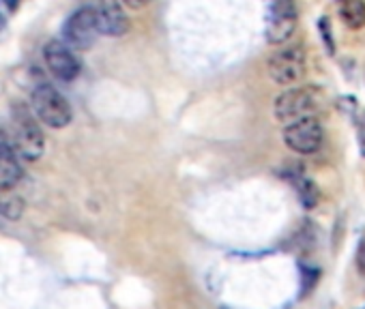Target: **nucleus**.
Returning <instances> with one entry per match:
<instances>
[{
	"instance_id": "obj_12",
	"label": "nucleus",
	"mask_w": 365,
	"mask_h": 309,
	"mask_svg": "<svg viewBox=\"0 0 365 309\" xmlns=\"http://www.w3.org/2000/svg\"><path fill=\"white\" fill-rule=\"evenodd\" d=\"M286 179L292 183V187H294V192H297V196H299V200H301V204L305 209H314L318 204L320 192H318L316 183L309 177H305L303 170H297L294 174L290 172V174H286Z\"/></svg>"
},
{
	"instance_id": "obj_2",
	"label": "nucleus",
	"mask_w": 365,
	"mask_h": 309,
	"mask_svg": "<svg viewBox=\"0 0 365 309\" xmlns=\"http://www.w3.org/2000/svg\"><path fill=\"white\" fill-rule=\"evenodd\" d=\"M322 108V93L316 86H292L286 88L273 103V116L275 120L290 125L294 120L316 116V112Z\"/></svg>"
},
{
	"instance_id": "obj_16",
	"label": "nucleus",
	"mask_w": 365,
	"mask_h": 309,
	"mask_svg": "<svg viewBox=\"0 0 365 309\" xmlns=\"http://www.w3.org/2000/svg\"><path fill=\"white\" fill-rule=\"evenodd\" d=\"M354 262H356V271L365 277V236L359 241V247H356V258H354Z\"/></svg>"
},
{
	"instance_id": "obj_13",
	"label": "nucleus",
	"mask_w": 365,
	"mask_h": 309,
	"mask_svg": "<svg viewBox=\"0 0 365 309\" xmlns=\"http://www.w3.org/2000/svg\"><path fill=\"white\" fill-rule=\"evenodd\" d=\"M24 202L18 196H3L0 198V217L3 219H18L22 215Z\"/></svg>"
},
{
	"instance_id": "obj_5",
	"label": "nucleus",
	"mask_w": 365,
	"mask_h": 309,
	"mask_svg": "<svg viewBox=\"0 0 365 309\" xmlns=\"http://www.w3.org/2000/svg\"><path fill=\"white\" fill-rule=\"evenodd\" d=\"M307 71V56L301 46H288L273 52L267 61V73L277 86H297Z\"/></svg>"
},
{
	"instance_id": "obj_6",
	"label": "nucleus",
	"mask_w": 365,
	"mask_h": 309,
	"mask_svg": "<svg viewBox=\"0 0 365 309\" xmlns=\"http://www.w3.org/2000/svg\"><path fill=\"white\" fill-rule=\"evenodd\" d=\"M61 41L67 43L71 50H88L95 46L99 31H97V22H95V11L93 5H84L78 7L63 24L61 28Z\"/></svg>"
},
{
	"instance_id": "obj_17",
	"label": "nucleus",
	"mask_w": 365,
	"mask_h": 309,
	"mask_svg": "<svg viewBox=\"0 0 365 309\" xmlns=\"http://www.w3.org/2000/svg\"><path fill=\"white\" fill-rule=\"evenodd\" d=\"M20 3H22V0H0V16H3V18L11 16L20 7Z\"/></svg>"
},
{
	"instance_id": "obj_9",
	"label": "nucleus",
	"mask_w": 365,
	"mask_h": 309,
	"mask_svg": "<svg viewBox=\"0 0 365 309\" xmlns=\"http://www.w3.org/2000/svg\"><path fill=\"white\" fill-rule=\"evenodd\" d=\"M95 22L99 35L106 37H123L129 31V18L123 9L120 0H97L93 5Z\"/></svg>"
},
{
	"instance_id": "obj_10",
	"label": "nucleus",
	"mask_w": 365,
	"mask_h": 309,
	"mask_svg": "<svg viewBox=\"0 0 365 309\" xmlns=\"http://www.w3.org/2000/svg\"><path fill=\"white\" fill-rule=\"evenodd\" d=\"M24 177L20 157L16 150L3 140L0 142V192H9L14 189Z\"/></svg>"
},
{
	"instance_id": "obj_14",
	"label": "nucleus",
	"mask_w": 365,
	"mask_h": 309,
	"mask_svg": "<svg viewBox=\"0 0 365 309\" xmlns=\"http://www.w3.org/2000/svg\"><path fill=\"white\" fill-rule=\"evenodd\" d=\"M318 31H320V35L324 39V46H327L329 54H335V43H333V35H331V22H329L327 16H322L318 20Z\"/></svg>"
},
{
	"instance_id": "obj_1",
	"label": "nucleus",
	"mask_w": 365,
	"mask_h": 309,
	"mask_svg": "<svg viewBox=\"0 0 365 309\" xmlns=\"http://www.w3.org/2000/svg\"><path fill=\"white\" fill-rule=\"evenodd\" d=\"M5 142L24 162H37L43 157V152H46V135H43L35 114L29 112L26 108L14 110L9 140H5Z\"/></svg>"
},
{
	"instance_id": "obj_18",
	"label": "nucleus",
	"mask_w": 365,
	"mask_h": 309,
	"mask_svg": "<svg viewBox=\"0 0 365 309\" xmlns=\"http://www.w3.org/2000/svg\"><path fill=\"white\" fill-rule=\"evenodd\" d=\"M123 5H127L129 9H144L146 5H150V0H120Z\"/></svg>"
},
{
	"instance_id": "obj_8",
	"label": "nucleus",
	"mask_w": 365,
	"mask_h": 309,
	"mask_svg": "<svg viewBox=\"0 0 365 309\" xmlns=\"http://www.w3.org/2000/svg\"><path fill=\"white\" fill-rule=\"evenodd\" d=\"M43 63L48 67V71L52 73V78L58 80V82H73L82 71L80 56L76 54V50H71L61 39H52V41L46 43Z\"/></svg>"
},
{
	"instance_id": "obj_19",
	"label": "nucleus",
	"mask_w": 365,
	"mask_h": 309,
	"mask_svg": "<svg viewBox=\"0 0 365 309\" xmlns=\"http://www.w3.org/2000/svg\"><path fill=\"white\" fill-rule=\"evenodd\" d=\"M359 309H365V305H363V307H359Z\"/></svg>"
},
{
	"instance_id": "obj_7",
	"label": "nucleus",
	"mask_w": 365,
	"mask_h": 309,
	"mask_svg": "<svg viewBox=\"0 0 365 309\" xmlns=\"http://www.w3.org/2000/svg\"><path fill=\"white\" fill-rule=\"evenodd\" d=\"M284 144L299 154H314L324 140V127L316 116L294 120L284 127Z\"/></svg>"
},
{
	"instance_id": "obj_3",
	"label": "nucleus",
	"mask_w": 365,
	"mask_h": 309,
	"mask_svg": "<svg viewBox=\"0 0 365 309\" xmlns=\"http://www.w3.org/2000/svg\"><path fill=\"white\" fill-rule=\"evenodd\" d=\"M31 108L35 118L52 129H65L73 120V110L67 97L48 82H41L31 93Z\"/></svg>"
},
{
	"instance_id": "obj_4",
	"label": "nucleus",
	"mask_w": 365,
	"mask_h": 309,
	"mask_svg": "<svg viewBox=\"0 0 365 309\" xmlns=\"http://www.w3.org/2000/svg\"><path fill=\"white\" fill-rule=\"evenodd\" d=\"M299 24L294 0H264V37L271 46L286 43Z\"/></svg>"
},
{
	"instance_id": "obj_15",
	"label": "nucleus",
	"mask_w": 365,
	"mask_h": 309,
	"mask_svg": "<svg viewBox=\"0 0 365 309\" xmlns=\"http://www.w3.org/2000/svg\"><path fill=\"white\" fill-rule=\"evenodd\" d=\"M354 125H356V137H359V150L365 157V110H361L354 116Z\"/></svg>"
},
{
	"instance_id": "obj_11",
	"label": "nucleus",
	"mask_w": 365,
	"mask_h": 309,
	"mask_svg": "<svg viewBox=\"0 0 365 309\" xmlns=\"http://www.w3.org/2000/svg\"><path fill=\"white\" fill-rule=\"evenodd\" d=\"M339 20L352 28L359 31L365 26V0H335Z\"/></svg>"
}]
</instances>
